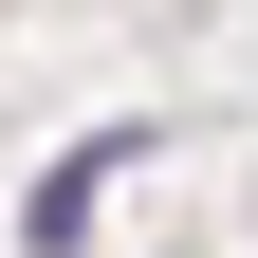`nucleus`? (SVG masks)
Segmentation results:
<instances>
[{
	"label": "nucleus",
	"instance_id": "nucleus-1",
	"mask_svg": "<svg viewBox=\"0 0 258 258\" xmlns=\"http://www.w3.org/2000/svg\"><path fill=\"white\" fill-rule=\"evenodd\" d=\"M111 166H148V129H74V148L37 166V203H19V240L74 258V240H92V203H111Z\"/></svg>",
	"mask_w": 258,
	"mask_h": 258
}]
</instances>
